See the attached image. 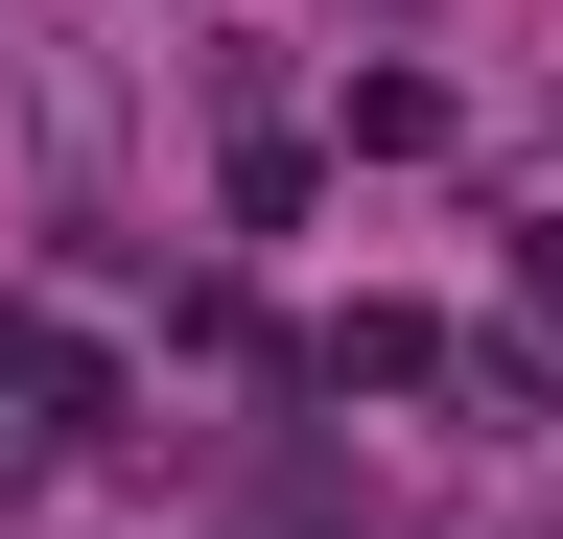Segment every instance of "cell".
Returning <instances> with one entry per match:
<instances>
[{"label":"cell","mask_w":563,"mask_h":539,"mask_svg":"<svg viewBox=\"0 0 563 539\" xmlns=\"http://www.w3.org/2000/svg\"><path fill=\"white\" fill-rule=\"evenodd\" d=\"M24 469H47V446H24V423H0V493H24Z\"/></svg>","instance_id":"cell-2"},{"label":"cell","mask_w":563,"mask_h":539,"mask_svg":"<svg viewBox=\"0 0 563 539\" xmlns=\"http://www.w3.org/2000/svg\"><path fill=\"white\" fill-rule=\"evenodd\" d=\"M0 423H118V375H95V328H70V305H0Z\"/></svg>","instance_id":"cell-1"}]
</instances>
